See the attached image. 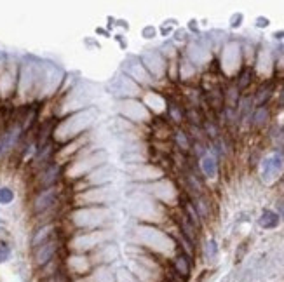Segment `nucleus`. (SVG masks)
I'll use <instances>...</instances> for the list:
<instances>
[{
  "label": "nucleus",
  "mask_w": 284,
  "mask_h": 282,
  "mask_svg": "<svg viewBox=\"0 0 284 282\" xmlns=\"http://www.w3.org/2000/svg\"><path fill=\"white\" fill-rule=\"evenodd\" d=\"M94 119H96V110L94 108H84V110L79 112V122H74V119L70 117L56 129V138L61 139V141H68V139L82 134L94 122Z\"/></svg>",
  "instance_id": "1"
},
{
  "label": "nucleus",
  "mask_w": 284,
  "mask_h": 282,
  "mask_svg": "<svg viewBox=\"0 0 284 282\" xmlns=\"http://www.w3.org/2000/svg\"><path fill=\"white\" fill-rule=\"evenodd\" d=\"M107 91L122 101V99H133L134 96L140 94L141 89L136 82L131 81L127 75H124L121 72V74H117L115 77H112V81L108 82L107 85Z\"/></svg>",
  "instance_id": "2"
},
{
  "label": "nucleus",
  "mask_w": 284,
  "mask_h": 282,
  "mask_svg": "<svg viewBox=\"0 0 284 282\" xmlns=\"http://www.w3.org/2000/svg\"><path fill=\"white\" fill-rule=\"evenodd\" d=\"M59 241L58 239H52V241L45 242V244L39 245L37 249H34L32 253H34V265L37 268H44L47 267L49 263H52V261L56 260V256H58V251H59Z\"/></svg>",
  "instance_id": "3"
},
{
  "label": "nucleus",
  "mask_w": 284,
  "mask_h": 282,
  "mask_svg": "<svg viewBox=\"0 0 284 282\" xmlns=\"http://www.w3.org/2000/svg\"><path fill=\"white\" fill-rule=\"evenodd\" d=\"M58 197H59V190L58 187H51V188H44L41 190L34 199V213L35 214H42L45 211H49L51 207H54L58 204Z\"/></svg>",
  "instance_id": "4"
},
{
  "label": "nucleus",
  "mask_w": 284,
  "mask_h": 282,
  "mask_svg": "<svg viewBox=\"0 0 284 282\" xmlns=\"http://www.w3.org/2000/svg\"><path fill=\"white\" fill-rule=\"evenodd\" d=\"M140 61L141 65L145 66V70L148 72V75L154 79H157L161 74H162L164 70V56L161 54L159 51H154V49H150L148 52H145V54L140 56Z\"/></svg>",
  "instance_id": "5"
},
{
  "label": "nucleus",
  "mask_w": 284,
  "mask_h": 282,
  "mask_svg": "<svg viewBox=\"0 0 284 282\" xmlns=\"http://www.w3.org/2000/svg\"><path fill=\"white\" fill-rule=\"evenodd\" d=\"M284 169V159L281 154H272L263 159L262 162V176L263 180H276Z\"/></svg>",
  "instance_id": "6"
},
{
  "label": "nucleus",
  "mask_w": 284,
  "mask_h": 282,
  "mask_svg": "<svg viewBox=\"0 0 284 282\" xmlns=\"http://www.w3.org/2000/svg\"><path fill=\"white\" fill-rule=\"evenodd\" d=\"M19 136H21V125L18 124L9 127L7 131H4L0 134V159L4 157V155H7L16 147Z\"/></svg>",
  "instance_id": "7"
},
{
  "label": "nucleus",
  "mask_w": 284,
  "mask_h": 282,
  "mask_svg": "<svg viewBox=\"0 0 284 282\" xmlns=\"http://www.w3.org/2000/svg\"><path fill=\"white\" fill-rule=\"evenodd\" d=\"M173 270L183 282H187L192 275V258L185 253H180L173 258Z\"/></svg>",
  "instance_id": "8"
},
{
  "label": "nucleus",
  "mask_w": 284,
  "mask_h": 282,
  "mask_svg": "<svg viewBox=\"0 0 284 282\" xmlns=\"http://www.w3.org/2000/svg\"><path fill=\"white\" fill-rule=\"evenodd\" d=\"M54 230H56V227H54V225H51V223L39 227L37 230L32 234V239H30V247H32V251L37 249L39 245L52 241V239H54Z\"/></svg>",
  "instance_id": "9"
},
{
  "label": "nucleus",
  "mask_w": 284,
  "mask_h": 282,
  "mask_svg": "<svg viewBox=\"0 0 284 282\" xmlns=\"http://www.w3.org/2000/svg\"><path fill=\"white\" fill-rule=\"evenodd\" d=\"M59 174H61V167H59L58 164H49L47 167L41 172V176H39L41 190L56 187V183H58V180H59Z\"/></svg>",
  "instance_id": "10"
},
{
  "label": "nucleus",
  "mask_w": 284,
  "mask_h": 282,
  "mask_svg": "<svg viewBox=\"0 0 284 282\" xmlns=\"http://www.w3.org/2000/svg\"><path fill=\"white\" fill-rule=\"evenodd\" d=\"M201 171L206 178H216L218 174V162L211 154H206L201 159Z\"/></svg>",
  "instance_id": "11"
},
{
  "label": "nucleus",
  "mask_w": 284,
  "mask_h": 282,
  "mask_svg": "<svg viewBox=\"0 0 284 282\" xmlns=\"http://www.w3.org/2000/svg\"><path fill=\"white\" fill-rule=\"evenodd\" d=\"M279 221H281L279 214H277L276 211H270V209H265L258 218V225L262 228H265V230H272V228H276L277 225H279Z\"/></svg>",
  "instance_id": "12"
},
{
  "label": "nucleus",
  "mask_w": 284,
  "mask_h": 282,
  "mask_svg": "<svg viewBox=\"0 0 284 282\" xmlns=\"http://www.w3.org/2000/svg\"><path fill=\"white\" fill-rule=\"evenodd\" d=\"M204 258H206L209 263H213V261H216L218 258V253H220V247H218V242L214 241V239H207L206 244H204Z\"/></svg>",
  "instance_id": "13"
},
{
  "label": "nucleus",
  "mask_w": 284,
  "mask_h": 282,
  "mask_svg": "<svg viewBox=\"0 0 284 282\" xmlns=\"http://www.w3.org/2000/svg\"><path fill=\"white\" fill-rule=\"evenodd\" d=\"M174 141H176L178 148L183 150V152H188L190 150V147H192V145H190V138H188V134L181 131V129H176V131H174Z\"/></svg>",
  "instance_id": "14"
},
{
  "label": "nucleus",
  "mask_w": 284,
  "mask_h": 282,
  "mask_svg": "<svg viewBox=\"0 0 284 282\" xmlns=\"http://www.w3.org/2000/svg\"><path fill=\"white\" fill-rule=\"evenodd\" d=\"M272 84H267L263 85V87L258 89V92H256V98H255V105L256 107H263L265 105V101L270 98V94H272Z\"/></svg>",
  "instance_id": "15"
},
{
  "label": "nucleus",
  "mask_w": 284,
  "mask_h": 282,
  "mask_svg": "<svg viewBox=\"0 0 284 282\" xmlns=\"http://www.w3.org/2000/svg\"><path fill=\"white\" fill-rule=\"evenodd\" d=\"M267 119H269V110H267L265 107H258L255 110V114H253V124H255L256 127H262L267 122Z\"/></svg>",
  "instance_id": "16"
},
{
  "label": "nucleus",
  "mask_w": 284,
  "mask_h": 282,
  "mask_svg": "<svg viewBox=\"0 0 284 282\" xmlns=\"http://www.w3.org/2000/svg\"><path fill=\"white\" fill-rule=\"evenodd\" d=\"M12 256V247L7 241H0V263H5Z\"/></svg>",
  "instance_id": "17"
},
{
  "label": "nucleus",
  "mask_w": 284,
  "mask_h": 282,
  "mask_svg": "<svg viewBox=\"0 0 284 282\" xmlns=\"http://www.w3.org/2000/svg\"><path fill=\"white\" fill-rule=\"evenodd\" d=\"M14 201V192L9 187H0V204L7 205Z\"/></svg>",
  "instance_id": "18"
},
{
  "label": "nucleus",
  "mask_w": 284,
  "mask_h": 282,
  "mask_svg": "<svg viewBox=\"0 0 284 282\" xmlns=\"http://www.w3.org/2000/svg\"><path fill=\"white\" fill-rule=\"evenodd\" d=\"M251 82V72L249 70H244L243 74H241L239 81H237V89H246Z\"/></svg>",
  "instance_id": "19"
},
{
  "label": "nucleus",
  "mask_w": 284,
  "mask_h": 282,
  "mask_svg": "<svg viewBox=\"0 0 284 282\" xmlns=\"http://www.w3.org/2000/svg\"><path fill=\"white\" fill-rule=\"evenodd\" d=\"M167 114H169V117H171V121L173 122H181V119H183V114L180 112V108L176 107V105H169L167 107Z\"/></svg>",
  "instance_id": "20"
},
{
  "label": "nucleus",
  "mask_w": 284,
  "mask_h": 282,
  "mask_svg": "<svg viewBox=\"0 0 284 282\" xmlns=\"http://www.w3.org/2000/svg\"><path fill=\"white\" fill-rule=\"evenodd\" d=\"M141 37L143 39H154L157 37V28L155 26H145L143 30H141Z\"/></svg>",
  "instance_id": "21"
},
{
  "label": "nucleus",
  "mask_w": 284,
  "mask_h": 282,
  "mask_svg": "<svg viewBox=\"0 0 284 282\" xmlns=\"http://www.w3.org/2000/svg\"><path fill=\"white\" fill-rule=\"evenodd\" d=\"M243 19H244L243 12H236V14H232V18H230V26H232V28H239V26L243 25Z\"/></svg>",
  "instance_id": "22"
},
{
  "label": "nucleus",
  "mask_w": 284,
  "mask_h": 282,
  "mask_svg": "<svg viewBox=\"0 0 284 282\" xmlns=\"http://www.w3.org/2000/svg\"><path fill=\"white\" fill-rule=\"evenodd\" d=\"M269 25H270V21H269V18H265V16H258V18L255 19L256 28H267Z\"/></svg>",
  "instance_id": "23"
},
{
  "label": "nucleus",
  "mask_w": 284,
  "mask_h": 282,
  "mask_svg": "<svg viewBox=\"0 0 284 282\" xmlns=\"http://www.w3.org/2000/svg\"><path fill=\"white\" fill-rule=\"evenodd\" d=\"M194 150H196V154L199 155V159H203L204 155H206V147H204L201 141H196V143H194Z\"/></svg>",
  "instance_id": "24"
},
{
  "label": "nucleus",
  "mask_w": 284,
  "mask_h": 282,
  "mask_svg": "<svg viewBox=\"0 0 284 282\" xmlns=\"http://www.w3.org/2000/svg\"><path fill=\"white\" fill-rule=\"evenodd\" d=\"M277 209H279V213H277V214H279V218H284V202L283 201L277 204Z\"/></svg>",
  "instance_id": "25"
},
{
  "label": "nucleus",
  "mask_w": 284,
  "mask_h": 282,
  "mask_svg": "<svg viewBox=\"0 0 284 282\" xmlns=\"http://www.w3.org/2000/svg\"><path fill=\"white\" fill-rule=\"evenodd\" d=\"M117 42H119V44H122V49L127 47V42L124 40V35H117Z\"/></svg>",
  "instance_id": "26"
},
{
  "label": "nucleus",
  "mask_w": 284,
  "mask_h": 282,
  "mask_svg": "<svg viewBox=\"0 0 284 282\" xmlns=\"http://www.w3.org/2000/svg\"><path fill=\"white\" fill-rule=\"evenodd\" d=\"M274 39H277V40H283V39H284V30H283V32H276V33H274Z\"/></svg>",
  "instance_id": "27"
},
{
  "label": "nucleus",
  "mask_w": 284,
  "mask_h": 282,
  "mask_svg": "<svg viewBox=\"0 0 284 282\" xmlns=\"http://www.w3.org/2000/svg\"><path fill=\"white\" fill-rule=\"evenodd\" d=\"M188 28H190V30H194V32H197V21H196V19H192V21H190V25H188Z\"/></svg>",
  "instance_id": "28"
},
{
  "label": "nucleus",
  "mask_w": 284,
  "mask_h": 282,
  "mask_svg": "<svg viewBox=\"0 0 284 282\" xmlns=\"http://www.w3.org/2000/svg\"><path fill=\"white\" fill-rule=\"evenodd\" d=\"M279 105H281V107L284 105V87H283V91L279 92Z\"/></svg>",
  "instance_id": "29"
}]
</instances>
